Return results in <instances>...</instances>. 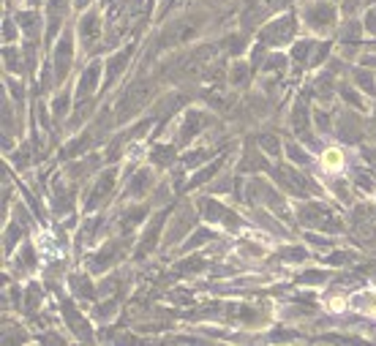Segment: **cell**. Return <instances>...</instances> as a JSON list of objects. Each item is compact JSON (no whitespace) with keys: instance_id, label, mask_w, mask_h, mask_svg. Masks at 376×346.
<instances>
[{"instance_id":"2","label":"cell","mask_w":376,"mask_h":346,"mask_svg":"<svg viewBox=\"0 0 376 346\" xmlns=\"http://www.w3.org/2000/svg\"><path fill=\"white\" fill-rule=\"evenodd\" d=\"M357 305H360V311L376 314V292H363V295L357 298Z\"/></svg>"},{"instance_id":"1","label":"cell","mask_w":376,"mask_h":346,"mask_svg":"<svg viewBox=\"0 0 376 346\" xmlns=\"http://www.w3.org/2000/svg\"><path fill=\"white\" fill-rule=\"evenodd\" d=\"M322 169H325V172H341V169H344V153H341L338 147L325 150V156H322Z\"/></svg>"}]
</instances>
